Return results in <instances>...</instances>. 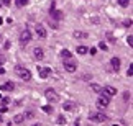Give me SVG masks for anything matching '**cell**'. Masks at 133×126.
Instances as JSON below:
<instances>
[{"instance_id":"obj_1","label":"cell","mask_w":133,"mask_h":126,"mask_svg":"<svg viewBox=\"0 0 133 126\" xmlns=\"http://www.w3.org/2000/svg\"><path fill=\"white\" fill-rule=\"evenodd\" d=\"M15 74H17L20 79H23L25 82H30V80H31V72L23 66H15Z\"/></svg>"},{"instance_id":"obj_2","label":"cell","mask_w":133,"mask_h":126,"mask_svg":"<svg viewBox=\"0 0 133 126\" xmlns=\"http://www.w3.org/2000/svg\"><path fill=\"white\" fill-rule=\"evenodd\" d=\"M89 120L95 121V123H105L109 120V116L105 113H100V111H92V113H89Z\"/></svg>"},{"instance_id":"obj_3","label":"cell","mask_w":133,"mask_h":126,"mask_svg":"<svg viewBox=\"0 0 133 126\" xmlns=\"http://www.w3.org/2000/svg\"><path fill=\"white\" fill-rule=\"evenodd\" d=\"M44 97L49 100V103H58L59 100H61V97H59V93L56 92L54 88H48L46 92H44Z\"/></svg>"},{"instance_id":"obj_4","label":"cell","mask_w":133,"mask_h":126,"mask_svg":"<svg viewBox=\"0 0 133 126\" xmlns=\"http://www.w3.org/2000/svg\"><path fill=\"white\" fill-rule=\"evenodd\" d=\"M100 93H102L104 97H107V98H110V97H115V95H117V88L110 87V85H105V87H102Z\"/></svg>"},{"instance_id":"obj_5","label":"cell","mask_w":133,"mask_h":126,"mask_svg":"<svg viewBox=\"0 0 133 126\" xmlns=\"http://www.w3.org/2000/svg\"><path fill=\"white\" fill-rule=\"evenodd\" d=\"M30 41H31V33H30V30H23L22 34H20V44H22V46H26Z\"/></svg>"},{"instance_id":"obj_6","label":"cell","mask_w":133,"mask_h":126,"mask_svg":"<svg viewBox=\"0 0 133 126\" xmlns=\"http://www.w3.org/2000/svg\"><path fill=\"white\" fill-rule=\"evenodd\" d=\"M64 71L66 72H69V74H72V72H76V69H77V62H74V61H69V59H66L64 61Z\"/></svg>"},{"instance_id":"obj_7","label":"cell","mask_w":133,"mask_h":126,"mask_svg":"<svg viewBox=\"0 0 133 126\" xmlns=\"http://www.w3.org/2000/svg\"><path fill=\"white\" fill-rule=\"evenodd\" d=\"M35 31H36V36H38L39 39H44L46 38V28L43 26V25H41V23H38V25H36V26H35Z\"/></svg>"},{"instance_id":"obj_8","label":"cell","mask_w":133,"mask_h":126,"mask_svg":"<svg viewBox=\"0 0 133 126\" xmlns=\"http://www.w3.org/2000/svg\"><path fill=\"white\" fill-rule=\"evenodd\" d=\"M109 102H110V98H107V97H104V95H100L99 98H97V106H99L100 110H104L109 106Z\"/></svg>"},{"instance_id":"obj_9","label":"cell","mask_w":133,"mask_h":126,"mask_svg":"<svg viewBox=\"0 0 133 126\" xmlns=\"http://www.w3.org/2000/svg\"><path fill=\"white\" fill-rule=\"evenodd\" d=\"M33 57L36 61H41L44 57V51H43V48H35L33 49Z\"/></svg>"},{"instance_id":"obj_10","label":"cell","mask_w":133,"mask_h":126,"mask_svg":"<svg viewBox=\"0 0 133 126\" xmlns=\"http://www.w3.org/2000/svg\"><path fill=\"white\" fill-rule=\"evenodd\" d=\"M49 75H51L49 67H39V77H41V79H48Z\"/></svg>"},{"instance_id":"obj_11","label":"cell","mask_w":133,"mask_h":126,"mask_svg":"<svg viewBox=\"0 0 133 126\" xmlns=\"http://www.w3.org/2000/svg\"><path fill=\"white\" fill-rule=\"evenodd\" d=\"M76 106H77V105L74 103V102H64V103H62V108L67 110V111H74Z\"/></svg>"},{"instance_id":"obj_12","label":"cell","mask_w":133,"mask_h":126,"mask_svg":"<svg viewBox=\"0 0 133 126\" xmlns=\"http://www.w3.org/2000/svg\"><path fill=\"white\" fill-rule=\"evenodd\" d=\"M110 64H112V69L113 71H120V59L118 57H112V61H110Z\"/></svg>"},{"instance_id":"obj_13","label":"cell","mask_w":133,"mask_h":126,"mask_svg":"<svg viewBox=\"0 0 133 126\" xmlns=\"http://www.w3.org/2000/svg\"><path fill=\"white\" fill-rule=\"evenodd\" d=\"M49 13H51L49 17H51V18H54L56 21H59V20L62 18V11H61V10H53V11H49Z\"/></svg>"},{"instance_id":"obj_14","label":"cell","mask_w":133,"mask_h":126,"mask_svg":"<svg viewBox=\"0 0 133 126\" xmlns=\"http://www.w3.org/2000/svg\"><path fill=\"white\" fill-rule=\"evenodd\" d=\"M15 88V84L13 82H7V84H3L2 87H0V90H7V92H12Z\"/></svg>"},{"instance_id":"obj_15","label":"cell","mask_w":133,"mask_h":126,"mask_svg":"<svg viewBox=\"0 0 133 126\" xmlns=\"http://www.w3.org/2000/svg\"><path fill=\"white\" fill-rule=\"evenodd\" d=\"M89 34L87 33H84V31H74V38L76 39H85Z\"/></svg>"},{"instance_id":"obj_16","label":"cell","mask_w":133,"mask_h":126,"mask_svg":"<svg viewBox=\"0 0 133 126\" xmlns=\"http://www.w3.org/2000/svg\"><path fill=\"white\" fill-rule=\"evenodd\" d=\"M71 56H72V52L69 49H62L61 51V57H64V59H71Z\"/></svg>"},{"instance_id":"obj_17","label":"cell","mask_w":133,"mask_h":126,"mask_svg":"<svg viewBox=\"0 0 133 126\" xmlns=\"http://www.w3.org/2000/svg\"><path fill=\"white\" fill-rule=\"evenodd\" d=\"M87 51H89V49L85 48V46H79L77 49H76V52H77V54H82V56H84V54H87Z\"/></svg>"},{"instance_id":"obj_18","label":"cell","mask_w":133,"mask_h":126,"mask_svg":"<svg viewBox=\"0 0 133 126\" xmlns=\"http://www.w3.org/2000/svg\"><path fill=\"white\" fill-rule=\"evenodd\" d=\"M13 121H15L17 125H20V123H23V121H25V116H23V115H17L15 118H13Z\"/></svg>"},{"instance_id":"obj_19","label":"cell","mask_w":133,"mask_h":126,"mask_svg":"<svg viewBox=\"0 0 133 126\" xmlns=\"http://www.w3.org/2000/svg\"><path fill=\"white\" fill-rule=\"evenodd\" d=\"M90 88H92L94 92H97V93H100V90H102V87H100L99 84H90Z\"/></svg>"},{"instance_id":"obj_20","label":"cell","mask_w":133,"mask_h":126,"mask_svg":"<svg viewBox=\"0 0 133 126\" xmlns=\"http://www.w3.org/2000/svg\"><path fill=\"white\" fill-rule=\"evenodd\" d=\"M28 2H30V0H17V5L18 7H25V5H28Z\"/></svg>"},{"instance_id":"obj_21","label":"cell","mask_w":133,"mask_h":126,"mask_svg":"<svg viewBox=\"0 0 133 126\" xmlns=\"http://www.w3.org/2000/svg\"><path fill=\"white\" fill-rule=\"evenodd\" d=\"M23 116H25V120H28V118H33L35 113L33 111H26V113H23Z\"/></svg>"},{"instance_id":"obj_22","label":"cell","mask_w":133,"mask_h":126,"mask_svg":"<svg viewBox=\"0 0 133 126\" xmlns=\"http://www.w3.org/2000/svg\"><path fill=\"white\" fill-rule=\"evenodd\" d=\"M118 3H120L122 7H128L130 5V0H118Z\"/></svg>"},{"instance_id":"obj_23","label":"cell","mask_w":133,"mask_h":126,"mask_svg":"<svg viewBox=\"0 0 133 126\" xmlns=\"http://www.w3.org/2000/svg\"><path fill=\"white\" fill-rule=\"evenodd\" d=\"M64 123H66V118H64V116H59V118H58V125H64Z\"/></svg>"},{"instance_id":"obj_24","label":"cell","mask_w":133,"mask_h":126,"mask_svg":"<svg viewBox=\"0 0 133 126\" xmlns=\"http://www.w3.org/2000/svg\"><path fill=\"white\" fill-rule=\"evenodd\" d=\"M127 43H128V46H133V36H132V34L127 38Z\"/></svg>"},{"instance_id":"obj_25","label":"cell","mask_w":133,"mask_h":126,"mask_svg":"<svg viewBox=\"0 0 133 126\" xmlns=\"http://www.w3.org/2000/svg\"><path fill=\"white\" fill-rule=\"evenodd\" d=\"M87 52H90L92 56H95V54H97V48H90V49H89Z\"/></svg>"},{"instance_id":"obj_26","label":"cell","mask_w":133,"mask_h":126,"mask_svg":"<svg viewBox=\"0 0 133 126\" xmlns=\"http://www.w3.org/2000/svg\"><path fill=\"white\" fill-rule=\"evenodd\" d=\"M127 75H128V77H132V75H133V67H132V66L128 67V71H127Z\"/></svg>"},{"instance_id":"obj_27","label":"cell","mask_w":133,"mask_h":126,"mask_svg":"<svg viewBox=\"0 0 133 126\" xmlns=\"http://www.w3.org/2000/svg\"><path fill=\"white\" fill-rule=\"evenodd\" d=\"M2 103H3V105L10 103V98H8V97H3V98H2Z\"/></svg>"},{"instance_id":"obj_28","label":"cell","mask_w":133,"mask_h":126,"mask_svg":"<svg viewBox=\"0 0 133 126\" xmlns=\"http://www.w3.org/2000/svg\"><path fill=\"white\" fill-rule=\"evenodd\" d=\"M43 110L46 111V113H51V111H53V108H51V106H43Z\"/></svg>"},{"instance_id":"obj_29","label":"cell","mask_w":133,"mask_h":126,"mask_svg":"<svg viewBox=\"0 0 133 126\" xmlns=\"http://www.w3.org/2000/svg\"><path fill=\"white\" fill-rule=\"evenodd\" d=\"M99 48H100V49H107V44H105V43H100Z\"/></svg>"},{"instance_id":"obj_30","label":"cell","mask_w":133,"mask_h":126,"mask_svg":"<svg viewBox=\"0 0 133 126\" xmlns=\"http://www.w3.org/2000/svg\"><path fill=\"white\" fill-rule=\"evenodd\" d=\"M2 3H3V5H10V3H12V0H3Z\"/></svg>"},{"instance_id":"obj_31","label":"cell","mask_w":133,"mask_h":126,"mask_svg":"<svg viewBox=\"0 0 133 126\" xmlns=\"http://www.w3.org/2000/svg\"><path fill=\"white\" fill-rule=\"evenodd\" d=\"M7 111V106H2V108H0V115H2V113H5Z\"/></svg>"},{"instance_id":"obj_32","label":"cell","mask_w":133,"mask_h":126,"mask_svg":"<svg viewBox=\"0 0 133 126\" xmlns=\"http://www.w3.org/2000/svg\"><path fill=\"white\" fill-rule=\"evenodd\" d=\"M2 74H5V69H3V67L0 66V75H2Z\"/></svg>"},{"instance_id":"obj_33","label":"cell","mask_w":133,"mask_h":126,"mask_svg":"<svg viewBox=\"0 0 133 126\" xmlns=\"http://www.w3.org/2000/svg\"><path fill=\"white\" fill-rule=\"evenodd\" d=\"M2 23H3V18H0V25H2Z\"/></svg>"},{"instance_id":"obj_34","label":"cell","mask_w":133,"mask_h":126,"mask_svg":"<svg viewBox=\"0 0 133 126\" xmlns=\"http://www.w3.org/2000/svg\"><path fill=\"white\" fill-rule=\"evenodd\" d=\"M0 98H2V93H0Z\"/></svg>"},{"instance_id":"obj_35","label":"cell","mask_w":133,"mask_h":126,"mask_svg":"<svg viewBox=\"0 0 133 126\" xmlns=\"http://www.w3.org/2000/svg\"><path fill=\"white\" fill-rule=\"evenodd\" d=\"M0 121H2V116H0Z\"/></svg>"},{"instance_id":"obj_36","label":"cell","mask_w":133,"mask_h":126,"mask_svg":"<svg viewBox=\"0 0 133 126\" xmlns=\"http://www.w3.org/2000/svg\"><path fill=\"white\" fill-rule=\"evenodd\" d=\"M0 7H2V2H0Z\"/></svg>"},{"instance_id":"obj_37","label":"cell","mask_w":133,"mask_h":126,"mask_svg":"<svg viewBox=\"0 0 133 126\" xmlns=\"http://www.w3.org/2000/svg\"><path fill=\"white\" fill-rule=\"evenodd\" d=\"M113 126H118V125H113Z\"/></svg>"},{"instance_id":"obj_38","label":"cell","mask_w":133,"mask_h":126,"mask_svg":"<svg viewBox=\"0 0 133 126\" xmlns=\"http://www.w3.org/2000/svg\"><path fill=\"white\" fill-rule=\"evenodd\" d=\"M74 126H77V125H74Z\"/></svg>"}]
</instances>
